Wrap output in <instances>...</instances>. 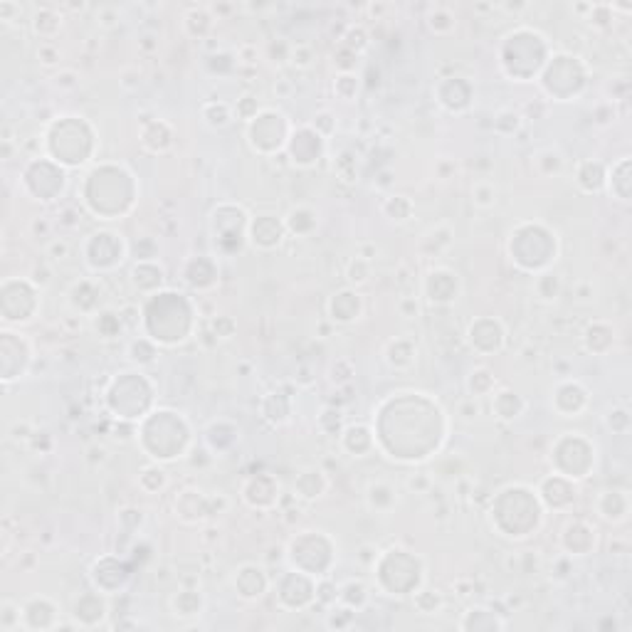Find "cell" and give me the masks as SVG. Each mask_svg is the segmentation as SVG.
I'll list each match as a JSON object with an SVG mask.
<instances>
[{
	"label": "cell",
	"instance_id": "cell-6",
	"mask_svg": "<svg viewBox=\"0 0 632 632\" xmlns=\"http://www.w3.org/2000/svg\"><path fill=\"white\" fill-rule=\"evenodd\" d=\"M400 309H402V316H407V319L418 314V304H415L413 299H405V302L400 304Z\"/></svg>",
	"mask_w": 632,
	"mask_h": 632
},
{
	"label": "cell",
	"instance_id": "cell-7",
	"mask_svg": "<svg viewBox=\"0 0 632 632\" xmlns=\"http://www.w3.org/2000/svg\"><path fill=\"white\" fill-rule=\"evenodd\" d=\"M42 55H45V57H57V55L50 52V50H42ZM47 64H52V59H47Z\"/></svg>",
	"mask_w": 632,
	"mask_h": 632
},
{
	"label": "cell",
	"instance_id": "cell-1",
	"mask_svg": "<svg viewBox=\"0 0 632 632\" xmlns=\"http://www.w3.org/2000/svg\"><path fill=\"white\" fill-rule=\"evenodd\" d=\"M348 279L356 282V284H363L365 279H368V259L356 257V259L351 262V267H348Z\"/></svg>",
	"mask_w": 632,
	"mask_h": 632
},
{
	"label": "cell",
	"instance_id": "cell-4",
	"mask_svg": "<svg viewBox=\"0 0 632 632\" xmlns=\"http://www.w3.org/2000/svg\"><path fill=\"white\" fill-rule=\"evenodd\" d=\"M18 608L13 605V603H3V617H0V627L3 630H13L15 625H13V613H15Z\"/></svg>",
	"mask_w": 632,
	"mask_h": 632
},
{
	"label": "cell",
	"instance_id": "cell-2",
	"mask_svg": "<svg viewBox=\"0 0 632 632\" xmlns=\"http://www.w3.org/2000/svg\"><path fill=\"white\" fill-rule=\"evenodd\" d=\"M474 203H477L479 208H489L494 203V185L479 183L477 188H474Z\"/></svg>",
	"mask_w": 632,
	"mask_h": 632
},
{
	"label": "cell",
	"instance_id": "cell-5",
	"mask_svg": "<svg viewBox=\"0 0 632 632\" xmlns=\"http://www.w3.org/2000/svg\"><path fill=\"white\" fill-rule=\"evenodd\" d=\"M67 252H69V245H67V242H52V245H50V254H52V259H64V257H67Z\"/></svg>",
	"mask_w": 632,
	"mask_h": 632
},
{
	"label": "cell",
	"instance_id": "cell-3",
	"mask_svg": "<svg viewBox=\"0 0 632 632\" xmlns=\"http://www.w3.org/2000/svg\"><path fill=\"white\" fill-rule=\"evenodd\" d=\"M291 64H296L299 69H307L309 64H311V52H309L307 47L294 50V52H291Z\"/></svg>",
	"mask_w": 632,
	"mask_h": 632
}]
</instances>
